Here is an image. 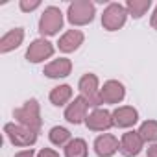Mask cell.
<instances>
[{
    "label": "cell",
    "mask_w": 157,
    "mask_h": 157,
    "mask_svg": "<svg viewBox=\"0 0 157 157\" xmlns=\"http://www.w3.org/2000/svg\"><path fill=\"white\" fill-rule=\"evenodd\" d=\"M150 8H151V0H128L126 2L128 15H131L133 19H140Z\"/></svg>",
    "instance_id": "cell-19"
},
{
    "label": "cell",
    "mask_w": 157,
    "mask_h": 157,
    "mask_svg": "<svg viewBox=\"0 0 157 157\" xmlns=\"http://www.w3.org/2000/svg\"><path fill=\"white\" fill-rule=\"evenodd\" d=\"M139 135L144 142H157V120H144L139 128Z\"/></svg>",
    "instance_id": "cell-21"
},
{
    "label": "cell",
    "mask_w": 157,
    "mask_h": 157,
    "mask_svg": "<svg viewBox=\"0 0 157 157\" xmlns=\"http://www.w3.org/2000/svg\"><path fill=\"white\" fill-rule=\"evenodd\" d=\"M37 157H59V153L52 148H43V150H39Z\"/></svg>",
    "instance_id": "cell-23"
},
{
    "label": "cell",
    "mask_w": 157,
    "mask_h": 157,
    "mask_svg": "<svg viewBox=\"0 0 157 157\" xmlns=\"http://www.w3.org/2000/svg\"><path fill=\"white\" fill-rule=\"evenodd\" d=\"M87 155H89V148L83 139H72L65 146V157H87Z\"/></svg>",
    "instance_id": "cell-18"
},
{
    "label": "cell",
    "mask_w": 157,
    "mask_h": 157,
    "mask_svg": "<svg viewBox=\"0 0 157 157\" xmlns=\"http://www.w3.org/2000/svg\"><path fill=\"white\" fill-rule=\"evenodd\" d=\"M52 56H54V44L46 39H35L26 50V59L30 63H41Z\"/></svg>",
    "instance_id": "cell-8"
},
{
    "label": "cell",
    "mask_w": 157,
    "mask_h": 157,
    "mask_svg": "<svg viewBox=\"0 0 157 157\" xmlns=\"http://www.w3.org/2000/svg\"><path fill=\"white\" fill-rule=\"evenodd\" d=\"M21 10L24 11V13H28V11H33V10H37L39 6H41V2L39 0H21Z\"/></svg>",
    "instance_id": "cell-22"
},
{
    "label": "cell",
    "mask_w": 157,
    "mask_h": 157,
    "mask_svg": "<svg viewBox=\"0 0 157 157\" xmlns=\"http://www.w3.org/2000/svg\"><path fill=\"white\" fill-rule=\"evenodd\" d=\"M126 19H128L126 6L111 2V4H107V8L102 13V26L107 32H117V30H120L126 24Z\"/></svg>",
    "instance_id": "cell-3"
},
{
    "label": "cell",
    "mask_w": 157,
    "mask_h": 157,
    "mask_svg": "<svg viewBox=\"0 0 157 157\" xmlns=\"http://www.w3.org/2000/svg\"><path fill=\"white\" fill-rule=\"evenodd\" d=\"M148 157H157V142L148 148Z\"/></svg>",
    "instance_id": "cell-26"
},
{
    "label": "cell",
    "mask_w": 157,
    "mask_h": 157,
    "mask_svg": "<svg viewBox=\"0 0 157 157\" xmlns=\"http://www.w3.org/2000/svg\"><path fill=\"white\" fill-rule=\"evenodd\" d=\"M94 13H96V10L91 0H74V2L68 4L67 19L72 26H85V24L93 22Z\"/></svg>",
    "instance_id": "cell-2"
},
{
    "label": "cell",
    "mask_w": 157,
    "mask_h": 157,
    "mask_svg": "<svg viewBox=\"0 0 157 157\" xmlns=\"http://www.w3.org/2000/svg\"><path fill=\"white\" fill-rule=\"evenodd\" d=\"M118 150H120V142L111 133H104V135L96 137V140H94V151L98 157H113Z\"/></svg>",
    "instance_id": "cell-12"
},
{
    "label": "cell",
    "mask_w": 157,
    "mask_h": 157,
    "mask_svg": "<svg viewBox=\"0 0 157 157\" xmlns=\"http://www.w3.org/2000/svg\"><path fill=\"white\" fill-rule=\"evenodd\" d=\"M142 146H144V140L139 135V131H128L120 139V153L124 157H135V155H139L142 151Z\"/></svg>",
    "instance_id": "cell-11"
},
{
    "label": "cell",
    "mask_w": 157,
    "mask_h": 157,
    "mask_svg": "<svg viewBox=\"0 0 157 157\" xmlns=\"http://www.w3.org/2000/svg\"><path fill=\"white\" fill-rule=\"evenodd\" d=\"M83 39H85V37H83V33H82L80 30H68V32H65V33L59 37L57 46H59L61 52L70 54V52L78 50V48L83 44Z\"/></svg>",
    "instance_id": "cell-15"
},
{
    "label": "cell",
    "mask_w": 157,
    "mask_h": 157,
    "mask_svg": "<svg viewBox=\"0 0 157 157\" xmlns=\"http://www.w3.org/2000/svg\"><path fill=\"white\" fill-rule=\"evenodd\" d=\"M61 28H63V13H61V10L56 8V6H48L43 11L41 19H39V32H41V35H48V37L56 35Z\"/></svg>",
    "instance_id": "cell-5"
},
{
    "label": "cell",
    "mask_w": 157,
    "mask_h": 157,
    "mask_svg": "<svg viewBox=\"0 0 157 157\" xmlns=\"http://www.w3.org/2000/svg\"><path fill=\"white\" fill-rule=\"evenodd\" d=\"M126 96V89L120 82L117 80H109L104 83V87L100 89V100L102 104H120Z\"/></svg>",
    "instance_id": "cell-10"
},
{
    "label": "cell",
    "mask_w": 157,
    "mask_h": 157,
    "mask_svg": "<svg viewBox=\"0 0 157 157\" xmlns=\"http://www.w3.org/2000/svg\"><path fill=\"white\" fill-rule=\"evenodd\" d=\"M48 98H50V102L56 107H61V105H65V104L70 102V98H72V87L70 85H57V87H54L50 91Z\"/></svg>",
    "instance_id": "cell-17"
},
{
    "label": "cell",
    "mask_w": 157,
    "mask_h": 157,
    "mask_svg": "<svg viewBox=\"0 0 157 157\" xmlns=\"http://www.w3.org/2000/svg\"><path fill=\"white\" fill-rule=\"evenodd\" d=\"M139 120V113L131 105H122L113 111V126L115 128H131Z\"/></svg>",
    "instance_id": "cell-13"
},
{
    "label": "cell",
    "mask_w": 157,
    "mask_h": 157,
    "mask_svg": "<svg viewBox=\"0 0 157 157\" xmlns=\"http://www.w3.org/2000/svg\"><path fill=\"white\" fill-rule=\"evenodd\" d=\"M87 111H89V102L83 96H76L65 109V120L70 124H82L87 120Z\"/></svg>",
    "instance_id": "cell-7"
},
{
    "label": "cell",
    "mask_w": 157,
    "mask_h": 157,
    "mask_svg": "<svg viewBox=\"0 0 157 157\" xmlns=\"http://www.w3.org/2000/svg\"><path fill=\"white\" fill-rule=\"evenodd\" d=\"M78 89H80V96H83L91 107L98 109L102 100H100V83L96 74H85L78 83Z\"/></svg>",
    "instance_id": "cell-6"
},
{
    "label": "cell",
    "mask_w": 157,
    "mask_h": 157,
    "mask_svg": "<svg viewBox=\"0 0 157 157\" xmlns=\"http://www.w3.org/2000/svg\"><path fill=\"white\" fill-rule=\"evenodd\" d=\"M85 126L91 131H107L109 128H113V113H109L107 109H100L98 107L87 117Z\"/></svg>",
    "instance_id": "cell-9"
},
{
    "label": "cell",
    "mask_w": 157,
    "mask_h": 157,
    "mask_svg": "<svg viewBox=\"0 0 157 157\" xmlns=\"http://www.w3.org/2000/svg\"><path fill=\"white\" fill-rule=\"evenodd\" d=\"M4 133L6 137L10 139V142L13 146H19V148H28V146H33L35 140H37V133L21 126V124H15V122H10L4 126Z\"/></svg>",
    "instance_id": "cell-4"
},
{
    "label": "cell",
    "mask_w": 157,
    "mask_h": 157,
    "mask_svg": "<svg viewBox=\"0 0 157 157\" xmlns=\"http://www.w3.org/2000/svg\"><path fill=\"white\" fill-rule=\"evenodd\" d=\"M70 72H72V61L67 59V57H59V59L50 61V63L44 67V70H43V74H44L46 78H52V80L67 78Z\"/></svg>",
    "instance_id": "cell-14"
},
{
    "label": "cell",
    "mask_w": 157,
    "mask_h": 157,
    "mask_svg": "<svg viewBox=\"0 0 157 157\" xmlns=\"http://www.w3.org/2000/svg\"><path fill=\"white\" fill-rule=\"evenodd\" d=\"M150 26H151L153 30H157V6H155V10H153V13H151V19H150Z\"/></svg>",
    "instance_id": "cell-25"
},
{
    "label": "cell",
    "mask_w": 157,
    "mask_h": 157,
    "mask_svg": "<svg viewBox=\"0 0 157 157\" xmlns=\"http://www.w3.org/2000/svg\"><path fill=\"white\" fill-rule=\"evenodd\" d=\"M15 157H35V153H33V150L30 148V150H22V151L15 153Z\"/></svg>",
    "instance_id": "cell-24"
},
{
    "label": "cell",
    "mask_w": 157,
    "mask_h": 157,
    "mask_svg": "<svg viewBox=\"0 0 157 157\" xmlns=\"http://www.w3.org/2000/svg\"><path fill=\"white\" fill-rule=\"evenodd\" d=\"M22 41H24V30L22 28H13L8 33H4L2 39H0V52L8 54V52L19 48L22 44Z\"/></svg>",
    "instance_id": "cell-16"
},
{
    "label": "cell",
    "mask_w": 157,
    "mask_h": 157,
    "mask_svg": "<svg viewBox=\"0 0 157 157\" xmlns=\"http://www.w3.org/2000/svg\"><path fill=\"white\" fill-rule=\"evenodd\" d=\"M13 117H15L17 124H21V126H24V128H28V129H32V131H35V133H39V131H41L43 120H41L39 102H37L35 98H32V100L24 102V105H22V107L15 109V111H13Z\"/></svg>",
    "instance_id": "cell-1"
},
{
    "label": "cell",
    "mask_w": 157,
    "mask_h": 157,
    "mask_svg": "<svg viewBox=\"0 0 157 157\" xmlns=\"http://www.w3.org/2000/svg\"><path fill=\"white\" fill-rule=\"evenodd\" d=\"M48 139L54 146H67L72 139H70V131L67 128H61V126H56L50 129L48 133Z\"/></svg>",
    "instance_id": "cell-20"
}]
</instances>
